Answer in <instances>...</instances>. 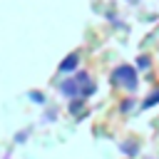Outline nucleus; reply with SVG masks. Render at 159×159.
Masks as SVG:
<instances>
[{"label":"nucleus","instance_id":"nucleus-2","mask_svg":"<svg viewBox=\"0 0 159 159\" xmlns=\"http://www.w3.org/2000/svg\"><path fill=\"white\" fill-rule=\"evenodd\" d=\"M84 80H89L87 72L70 75L67 80H62V82L57 84V92H60L65 99H75V97H80V89H82V82H84Z\"/></svg>","mask_w":159,"mask_h":159},{"label":"nucleus","instance_id":"nucleus-10","mask_svg":"<svg viewBox=\"0 0 159 159\" xmlns=\"http://www.w3.org/2000/svg\"><path fill=\"white\" fill-rule=\"evenodd\" d=\"M57 114H60V109H57V107H52V109H45V114H42V122H47V124H50V122H55V119H57Z\"/></svg>","mask_w":159,"mask_h":159},{"label":"nucleus","instance_id":"nucleus-5","mask_svg":"<svg viewBox=\"0 0 159 159\" xmlns=\"http://www.w3.org/2000/svg\"><path fill=\"white\" fill-rule=\"evenodd\" d=\"M119 152L124 154V157H139V152H142V147L137 144V142H132V139H127V142H119Z\"/></svg>","mask_w":159,"mask_h":159},{"label":"nucleus","instance_id":"nucleus-9","mask_svg":"<svg viewBox=\"0 0 159 159\" xmlns=\"http://www.w3.org/2000/svg\"><path fill=\"white\" fill-rule=\"evenodd\" d=\"M30 134H32V127H25V129H20V132H15V137H12V142H15V144H25V142L30 139Z\"/></svg>","mask_w":159,"mask_h":159},{"label":"nucleus","instance_id":"nucleus-11","mask_svg":"<svg viewBox=\"0 0 159 159\" xmlns=\"http://www.w3.org/2000/svg\"><path fill=\"white\" fill-rule=\"evenodd\" d=\"M149 65H152V60H149L147 55H139V57H137V70H147Z\"/></svg>","mask_w":159,"mask_h":159},{"label":"nucleus","instance_id":"nucleus-6","mask_svg":"<svg viewBox=\"0 0 159 159\" xmlns=\"http://www.w3.org/2000/svg\"><path fill=\"white\" fill-rule=\"evenodd\" d=\"M159 104V89H152L147 97H144V102H139V109H152V107H157Z\"/></svg>","mask_w":159,"mask_h":159},{"label":"nucleus","instance_id":"nucleus-8","mask_svg":"<svg viewBox=\"0 0 159 159\" xmlns=\"http://www.w3.org/2000/svg\"><path fill=\"white\" fill-rule=\"evenodd\" d=\"M132 109H137V99H134V97H124V99L119 102V112H122V114H129Z\"/></svg>","mask_w":159,"mask_h":159},{"label":"nucleus","instance_id":"nucleus-12","mask_svg":"<svg viewBox=\"0 0 159 159\" xmlns=\"http://www.w3.org/2000/svg\"><path fill=\"white\" fill-rule=\"evenodd\" d=\"M5 159H12V157H5Z\"/></svg>","mask_w":159,"mask_h":159},{"label":"nucleus","instance_id":"nucleus-4","mask_svg":"<svg viewBox=\"0 0 159 159\" xmlns=\"http://www.w3.org/2000/svg\"><path fill=\"white\" fill-rule=\"evenodd\" d=\"M77 67H80V55H77V52H70V55L60 62V72H62V75H72V72H77Z\"/></svg>","mask_w":159,"mask_h":159},{"label":"nucleus","instance_id":"nucleus-1","mask_svg":"<svg viewBox=\"0 0 159 159\" xmlns=\"http://www.w3.org/2000/svg\"><path fill=\"white\" fill-rule=\"evenodd\" d=\"M109 82H112L114 87L127 89V92H134V89L139 87V77H137V70H134L132 65H117V67L112 70V75H109Z\"/></svg>","mask_w":159,"mask_h":159},{"label":"nucleus","instance_id":"nucleus-7","mask_svg":"<svg viewBox=\"0 0 159 159\" xmlns=\"http://www.w3.org/2000/svg\"><path fill=\"white\" fill-rule=\"evenodd\" d=\"M27 99L35 102V104H40V107L47 104V97H45V92H40V89H30V92H27Z\"/></svg>","mask_w":159,"mask_h":159},{"label":"nucleus","instance_id":"nucleus-3","mask_svg":"<svg viewBox=\"0 0 159 159\" xmlns=\"http://www.w3.org/2000/svg\"><path fill=\"white\" fill-rule=\"evenodd\" d=\"M67 112H70L75 119H84V117L89 114V109H87V102H84L82 97H75V99H70V102H67Z\"/></svg>","mask_w":159,"mask_h":159}]
</instances>
